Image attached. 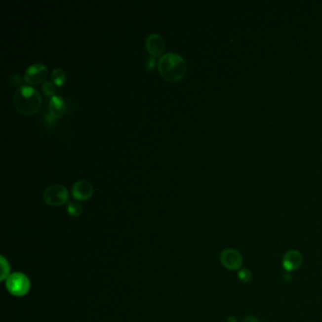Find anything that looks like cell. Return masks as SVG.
Returning a JSON list of instances; mask_svg holds the SVG:
<instances>
[{"label":"cell","instance_id":"cell-15","mask_svg":"<svg viewBox=\"0 0 322 322\" xmlns=\"http://www.w3.org/2000/svg\"><path fill=\"white\" fill-rule=\"evenodd\" d=\"M42 90H43L44 95L52 97L55 96V93H56V85L54 84V82H51V81H43Z\"/></svg>","mask_w":322,"mask_h":322},{"label":"cell","instance_id":"cell-14","mask_svg":"<svg viewBox=\"0 0 322 322\" xmlns=\"http://www.w3.org/2000/svg\"><path fill=\"white\" fill-rule=\"evenodd\" d=\"M238 278L242 282L247 283L252 280V272L250 269L243 268L238 270Z\"/></svg>","mask_w":322,"mask_h":322},{"label":"cell","instance_id":"cell-3","mask_svg":"<svg viewBox=\"0 0 322 322\" xmlns=\"http://www.w3.org/2000/svg\"><path fill=\"white\" fill-rule=\"evenodd\" d=\"M6 288L12 296L23 297L31 289V281L26 274L15 272L6 280Z\"/></svg>","mask_w":322,"mask_h":322},{"label":"cell","instance_id":"cell-18","mask_svg":"<svg viewBox=\"0 0 322 322\" xmlns=\"http://www.w3.org/2000/svg\"><path fill=\"white\" fill-rule=\"evenodd\" d=\"M154 64H155V58L151 57V59L148 61V68L152 69L154 67Z\"/></svg>","mask_w":322,"mask_h":322},{"label":"cell","instance_id":"cell-17","mask_svg":"<svg viewBox=\"0 0 322 322\" xmlns=\"http://www.w3.org/2000/svg\"><path fill=\"white\" fill-rule=\"evenodd\" d=\"M242 322H261L257 317L255 316H247Z\"/></svg>","mask_w":322,"mask_h":322},{"label":"cell","instance_id":"cell-5","mask_svg":"<svg viewBox=\"0 0 322 322\" xmlns=\"http://www.w3.org/2000/svg\"><path fill=\"white\" fill-rule=\"evenodd\" d=\"M220 262L229 270H240L243 266V257L236 248L228 247L221 251Z\"/></svg>","mask_w":322,"mask_h":322},{"label":"cell","instance_id":"cell-11","mask_svg":"<svg viewBox=\"0 0 322 322\" xmlns=\"http://www.w3.org/2000/svg\"><path fill=\"white\" fill-rule=\"evenodd\" d=\"M52 80L56 85L63 86L65 82V72L62 68H56L51 73Z\"/></svg>","mask_w":322,"mask_h":322},{"label":"cell","instance_id":"cell-8","mask_svg":"<svg viewBox=\"0 0 322 322\" xmlns=\"http://www.w3.org/2000/svg\"><path fill=\"white\" fill-rule=\"evenodd\" d=\"M146 46H147L149 53L151 54V57L155 58V57L160 56L164 51L165 43L161 35L153 33V34L149 35V37L147 38Z\"/></svg>","mask_w":322,"mask_h":322},{"label":"cell","instance_id":"cell-2","mask_svg":"<svg viewBox=\"0 0 322 322\" xmlns=\"http://www.w3.org/2000/svg\"><path fill=\"white\" fill-rule=\"evenodd\" d=\"M158 69L164 80L174 82L180 80L184 76L186 65L182 56L170 52L162 55L160 58Z\"/></svg>","mask_w":322,"mask_h":322},{"label":"cell","instance_id":"cell-10","mask_svg":"<svg viewBox=\"0 0 322 322\" xmlns=\"http://www.w3.org/2000/svg\"><path fill=\"white\" fill-rule=\"evenodd\" d=\"M48 114L55 119L63 117L65 112V102L64 98L56 95L51 97L48 104Z\"/></svg>","mask_w":322,"mask_h":322},{"label":"cell","instance_id":"cell-4","mask_svg":"<svg viewBox=\"0 0 322 322\" xmlns=\"http://www.w3.org/2000/svg\"><path fill=\"white\" fill-rule=\"evenodd\" d=\"M69 199L67 189L62 184H53L48 186L43 192V200L51 206H61L66 203Z\"/></svg>","mask_w":322,"mask_h":322},{"label":"cell","instance_id":"cell-13","mask_svg":"<svg viewBox=\"0 0 322 322\" xmlns=\"http://www.w3.org/2000/svg\"><path fill=\"white\" fill-rule=\"evenodd\" d=\"M1 277H0V280L1 281H5V280L8 279L9 276L11 275L10 274V270H11V267H10V264L9 262L5 259L4 256H1Z\"/></svg>","mask_w":322,"mask_h":322},{"label":"cell","instance_id":"cell-20","mask_svg":"<svg viewBox=\"0 0 322 322\" xmlns=\"http://www.w3.org/2000/svg\"><path fill=\"white\" fill-rule=\"evenodd\" d=\"M227 322H237V318H236V317H234V316H231V317H229V318H228Z\"/></svg>","mask_w":322,"mask_h":322},{"label":"cell","instance_id":"cell-1","mask_svg":"<svg viewBox=\"0 0 322 322\" xmlns=\"http://www.w3.org/2000/svg\"><path fill=\"white\" fill-rule=\"evenodd\" d=\"M42 97L32 86H20L13 95V105L22 115H34L41 107Z\"/></svg>","mask_w":322,"mask_h":322},{"label":"cell","instance_id":"cell-19","mask_svg":"<svg viewBox=\"0 0 322 322\" xmlns=\"http://www.w3.org/2000/svg\"><path fill=\"white\" fill-rule=\"evenodd\" d=\"M45 119H46V121H47V123L48 124H50V125H52V124H54L55 123V119L54 118H52L49 114L48 115H46V117H45Z\"/></svg>","mask_w":322,"mask_h":322},{"label":"cell","instance_id":"cell-16","mask_svg":"<svg viewBox=\"0 0 322 322\" xmlns=\"http://www.w3.org/2000/svg\"><path fill=\"white\" fill-rule=\"evenodd\" d=\"M9 81L11 86L15 87V86L20 85L22 82L21 77L17 73H11V75L9 76Z\"/></svg>","mask_w":322,"mask_h":322},{"label":"cell","instance_id":"cell-7","mask_svg":"<svg viewBox=\"0 0 322 322\" xmlns=\"http://www.w3.org/2000/svg\"><path fill=\"white\" fill-rule=\"evenodd\" d=\"M303 258L301 252L297 249H290L287 252L284 253L282 260V266L286 272H293L297 269H300L302 265Z\"/></svg>","mask_w":322,"mask_h":322},{"label":"cell","instance_id":"cell-9","mask_svg":"<svg viewBox=\"0 0 322 322\" xmlns=\"http://www.w3.org/2000/svg\"><path fill=\"white\" fill-rule=\"evenodd\" d=\"M92 194H93L92 184L84 180L76 182L72 186V195L78 201H87L89 198H91Z\"/></svg>","mask_w":322,"mask_h":322},{"label":"cell","instance_id":"cell-12","mask_svg":"<svg viewBox=\"0 0 322 322\" xmlns=\"http://www.w3.org/2000/svg\"><path fill=\"white\" fill-rule=\"evenodd\" d=\"M67 212L71 216H80L82 213V206L77 201H68L67 203Z\"/></svg>","mask_w":322,"mask_h":322},{"label":"cell","instance_id":"cell-6","mask_svg":"<svg viewBox=\"0 0 322 322\" xmlns=\"http://www.w3.org/2000/svg\"><path fill=\"white\" fill-rule=\"evenodd\" d=\"M47 76V68L41 63H36L29 66L25 72L24 79L30 84H38L44 80Z\"/></svg>","mask_w":322,"mask_h":322}]
</instances>
